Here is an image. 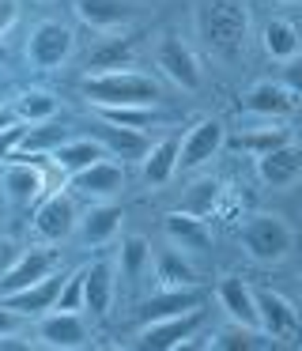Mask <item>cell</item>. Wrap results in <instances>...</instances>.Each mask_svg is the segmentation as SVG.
Wrapping results in <instances>:
<instances>
[{
  "instance_id": "6da1fadb",
  "label": "cell",
  "mask_w": 302,
  "mask_h": 351,
  "mask_svg": "<svg viewBox=\"0 0 302 351\" xmlns=\"http://www.w3.org/2000/svg\"><path fill=\"white\" fill-rule=\"evenodd\" d=\"M193 27L211 53L234 61L249 38V8L246 0H196Z\"/></svg>"
},
{
  "instance_id": "7a4b0ae2",
  "label": "cell",
  "mask_w": 302,
  "mask_h": 351,
  "mask_svg": "<svg viewBox=\"0 0 302 351\" xmlns=\"http://www.w3.org/2000/svg\"><path fill=\"white\" fill-rule=\"evenodd\" d=\"M80 91L87 95L91 106H151L163 99V87L148 72L128 69H106V72H87L80 80Z\"/></svg>"
},
{
  "instance_id": "3957f363",
  "label": "cell",
  "mask_w": 302,
  "mask_h": 351,
  "mask_svg": "<svg viewBox=\"0 0 302 351\" xmlns=\"http://www.w3.org/2000/svg\"><path fill=\"white\" fill-rule=\"evenodd\" d=\"M294 238H299L294 227L279 212H253L238 230L242 250L253 261H261V265H279V261H287L294 250Z\"/></svg>"
},
{
  "instance_id": "277c9868",
  "label": "cell",
  "mask_w": 302,
  "mask_h": 351,
  "mask_svg": "<svg viewBox=\"0 0 302 351\" xmlns=\"http://www.w3.org/2000/svg\"><path fill=\"white\" fill-rule=\"evenodd\" d=\"M23 53H27L30 69L57 72L60 64L76 53V34H72V27L60 23V19H38V23L30 27V34H27Z\"/></svg>"
},
{
  "instance_id": "5b68a950",
  "label": "cell",
  "mask_w": 302,
  "mask_h": 351,
  "mask_svg": "<svg viewBox=\"0 0 302 351\" xmlns=\"http://www.w3.org/2000/svg\"><path fill=\"white\" fill-rule=\"evenodd\" d=\"M155 69L163 72L166 80H170L178 91H200L204 87V69H200V57H196V49L189 46V42H181L178 34H163V38L155 42Z\"/></svg>"
},
{
  "instance_id": "8992f818",
  "label": "cell",
  "mask_w": 302,
  "mask_h": 351,
  "mask_svg": "<svg viewBox=\"0 0 302 351\" xmlns=\"http://www.w3.org/2000/svg\"><path fill=\"white\" fill-rule=\"evenodd\" d=\"M204 328V310H185V313H170V317H155L143 321L140 332H136V343L151 351H174V348H189V343L200 336Z\"/></svg>"
},
{
  "instance_id": "52a82bcc",
  "label": "cell",
  "mask_w": 302,
  "mask_h": 351,
  "mask_svg": "<svg viewBox=\"0 0 302 351\" xmlns=\"http://www.w3.org/2000/svg\"><path fill=\"white\" fill-rule=\"evenodd\" d=\"M34 340L38 348L76 351L91 343V325L83 317V310H49L42 317H34Z\"/></svg>"
},
{
  "instance_id": "ba28073f",
  "label": "cell",
  "mask_w": 302,
  "mask_h": 351,
  "mask_svg": "<svg viewBox=\"0 0 302 351\" xmlns=\"http://www.w3.org/2000/svg\"><path fill=\"white\" fill-rule=\"evenodd\" d=\"M76 193L68 189H57V193H45L42 200L34 204V230L38 238H45V242H65V238L76 234V227H80V204H76Z\"/></svg>"
},
{
  "instance_id": "9c48e42d",
  "label": "cell",
  "mask_w": 302,
  "mask_h": 351,
  "mask_svg": "<svg viewBox=\"0 0 302 351\" xmlns=\"http://www.w3.org/2000/svg\"><path fill=\"white\" fill-rule=\"evenodd\" d=\"M68 189H72L80 200H87V204L113 200V197H121V189H125V167L113 162V155H106V159L91 162L87 170H80V174L68 178Z\"/></svg>"
},
{
  "instance_id": "30bf717a",
  "label": "cell",
  "mask_w": 302,
  "mask_h": 351,
  "mask_svg": "<svg viewBox=\"0 0 302 351\" xmlns=\"http://www.w3.org/2000/svg\"><path fill=\"white\" fill-rule=\"evenodd\" d=\"M226 147V125L216 117H196L189 132L181 136V159L178 170H200Z\"/></svg>"
},
{
  "instance_id": "8fae6325",
  "label": "cell",
  "mask_w": 302,
  "mask_h": 351,
  "mask_svg": "<svg viewBox=\"0 0 302 351\" xmlns=\"http://www.w3.org/2000/svg\"><path fill=\"white\" fill-rule=\"evenodd\" d=\"M257 313H261V332L268 336L272 343L299 340L302 317H299V310H294V302L287 295L268 291V287H257Z\"/></svg>"
},
{
  "instance_id": "7c38bea8",
  "label": "cell",
  "mask_w": 302,
  "mask_h": 351,
  "mask_svg": "<svg viewBox=\"0 0 302 351\" xmlns=\"http://www.w3.org/2000/svg\"><path fill=\"white\" fill-rule=\"evenodd\" d=\"M60 261L53 250H45V245H34V250H23L19 261H15L12 268L4 272V280H0V298L8 295H19V291H27L30 283L45 280L49 272H57Z\"/></svg>"
},
{
  "instance_id": "4fadbf2b",
  "label": "cell",
  "mask_w": 302,
  "mask_h": 351,
  "mask_svg": "<svg viewBox=\"0 0 302 351\" xmlns=\"http://www.w3.org/2000/svg\"><path fill=\"white\" fill-rule=\"evenodd\" d=\"M117 261L98 257L91 265H83V306H87L95 317H106L113 310V298H117Z\"/></svg>"
},
{
  "instance_id": "5bb4252c",
  "label": "cell",
  "mask_w": 302,
  "mask_h": 351,
  "mask_svg": "<svg viewBox=\"0 0 302 351\" xmlns=\"http://www.w3.org/2000/svg\"><path fill=\"white\" fill-rule=\"evenodd\" d=\"M72 12L91 31H117L140 16L136 0H72Z\"/></svg>"
},
{
  "instance_id": "9a60e30c",
  "label": "cell",
  "mask_w": 302,
  "mask_h": 351,
  "mask_svg": "<svg viewBox=\"0 0 302 351\" xmlns=\"http://www.w3.org/2000/svg\"><path fill=\"white\" fill-rule=\"evenodd\" d=\"M121 227H125V212H121L113 200H102V204H91L87 212L80 215L76 238H80V245H87V250H98V245L113 242V238L121 234Z\"/></svg>"
},
{
  "instance_id": "2e32d148",
  "label": "cell",
  "mask_w": 302,
  "mask_h": 351,
  "mask_svg": "<svg viewBox=\"0 0 302 351\" xmlns=\"http://www.w3.org/2000/svg\"><path fill=\"white\" fill-rule=\"evenodd\" d=\"M238 110H246L249 117H287L294 110V95L279 80H257L242 91Z\"/></svg>"
},
{
  "instance_id": "e0dca14e",
  "label": "cell",
  "mask_w": 302,
  "mask_h": 351,
  "mask_svg": "<svg viewBox=\"0 0 302 351\" xmlns=\"http://www.w3.org/2000/svg\"><path fill=\"white\" fill-rule=\"evenodd\" d=\"M257 178H261L268 189H291L302 178V147L294 144V140L272 147L268 155L257 159Z\"/></svg>"
},
{
  "instance_id": "ac0fdd59",
  "label": "cell",
  "mask_w": 302,
  "mask_h": 351,
  "mask_svg": "<svg viewBox=\"0 0 302 351\" xmlns=\"http://www.w3.org/2000/svg\"><path fill=\"white\" fill-rule=\"evenodd\" d=\"M216 302H219V310L226 313V321L261 328V313H257V287H249L242 276H226V280H219Z\"/></svg>"
},
{
  "instance_id": "d6986e66",
  "label": "cell",
  "mask_w": 302,
  "mask_h": 351,
  "mask_svg": "<svg viewBox=\"0 0 302 351\" xmlns=\"http://www.w3.org/2000/svg\"><path fill=\"white\" fill-rule=\"evenodd\" d=\"M0 185H4V193L19 208H34L38 200L45 197V170L38 167V162L12 159L4 170H0Z\"/></svg>"
},
{
  "instance_id": "ffe728a7",
  "label": "cell",
  "mask_w": 302,
  "mask_h": 351,
  "mask_svg": "<svg viewBox=\"0 0 302 351\" xmlns=\"http://www.w3.org/2000/svg\"><path fill=\"white\" fill-rule=\"evenodd\" d=\"M106 144L98 136H68L65 144L57 147V152H49L45 155V162H49L53 170H57L60 178H72V174H80V170H87L91 162H98V159H106Z\"/></svg>"
},
{
  "instance_id": "44dd1931",
  "label": "cell",
  "mask_w": 302,
  "mask_h": 351,
  "mask_svg": "<svg viewBox=\"0 0 302 351\" xmlns=\"http://www.w3.org/2000/svg\"><path fill=\"white\" fill-rule=\"evenodd\" d=\"M163 234L170 245H178L181 253H189V257H196V253H208L211 245V230L208 223L200 219V215H189V212H166L163 215Z\"/></svg>"
},
{
  "instance_id": "7402d4cb",
  "label": "cell",
  "mask_w": 302,
  "mask_h": 351,
  "mask_svg": "<svg viewBox=\"0 0 302 351\" xmlns=\"http://www.w3.org/2000/svg\"><path fill=\"white\" fill-rule=\"evenodd\" d=\"M178 159H181V136H159L155 144H148L140 159V182L151 189H163L174 174H178Z\"/></svg>"
},
{
  "instance_id": "603a6c76",
  "label": "cell",
  "mask_w": 302,
  "mask_h": 351,
  "mask_svg": "<svg viewBox=\"0 0 302 351\" xmlns=\"http://www.w3.org/2000/svg\"><path fill=\"white\" fill-rule=\"evenodd\" d=\"M151 276H155V287H200V272H196L193 257L181 253L178 245H170V250H155Z\"/></svg>"
},
{
  "instance_id": "cb8c5ba5",
  "label": "cell",
  "mask_w": 302,
  "mask_h": 351,
  "mask_svg": "<svg viewBox=\"0 0 302 351\" xmlns=\"http://www.w3.org/2000/svg\"><path fill=\"white\" fill-rule=\"evenodd\" d=\"M287 140H294V136H291V125L283 117H261V125H249V129H242L234 136V147L253 155V159H261V155H268L272 147L287 144Z\"/></svg>"
},
{
  "instance_id": "d4e9b609",
  "label": "cell",
  "mask_w": 302,
  "mask_h": 351,
  "mask_svg": "<svg viewBox=\"0 0 302 351\" xmlns=\"http://www.w3.org/2000/svg\"><path fill=\"white\" fill-rule=\"evenodd\" d=\"M204 302L200 287H155V295L140 302V317L155 321V317H170V313H185L196 310Z\"/></svg>"
},
{
  "instance_id": "484cf974",
  "label": "cell",
  "mask_w": 302,
  "mask_h": 351,
  "mask_svg": "<svg viewBox=\"0 0 302 351\" xmlns=\"http://www.w3.org/2000/svg\"><path fill=\"white\" fill-rule=\"evenodd\" d=\"M60 287H65V276H60V272H49L45 280L30 283L27 291H19V295H8V298H0V302H8V306H15V310H23L27 317H42V313H49L53 306H57Z\"/></svg>"
},
{
  "instance_id": "4316f807",
  "label": "cell",
  "mask_w": 302,
  "mask_h": 351,
  "mask_svg": "<svg viewBox=\"0 0 302 351\" xmlns=\"http://www.w3.org/2000/svg\"><path fill=\"white\" fill-rule=\"evenodd\" d=\"M72 136V132L65 129V125L57 121H38V125H27V132H23L19 147H15V159H45L49 152H57L65 140Z\"/></svg>"
},
{
  "instance_id": "83f0119b",
  "label": "cell",
  "mask_w": 302,
  "mask_h": 351,
  "mask_svg": "<svg viewBox=\"0 0 302 351\" xmlns=\"http://www.w3.org/2000/svg\"><path fill=\"white\" fill-rule=\"evenodd\" d=\"M268 336L261 332V328H249V325H238V321H226L223 328H216V332L204 340V348L211 351H257V348H268Z\"/></svg>"
},
{
  "instance_id": "f1b7e54d",
  "label": "cell",
  "mask_w": 302,
  "mask_h": 351,
  "mask_svg": "<svg viewBox=\"0 0 302 351\" xmlns=\"http://www.w3.org/2000/svg\"><path fill=\"white\" fill-rule=\"evenodd\" d=\"M151 261H155V250L143 234H125L121 238V253H117V272L125 276L128 283H140L143 276L151 272Z\"/></svg>"
},
{
  "instance_id": "f546056e",
  "label": "cell",
  "mask_w": 302,
  "mask_h": 351,
  "mask_svg": "<svg viewBox=\"0 0 302 351\" xmlns=\"http://www.w3.org/2000/svg\"><path fill=\"white\" fill-rule=\"evenodd\" d=\"M261 46H264V53H268L272 61H287V57H294L299 46H302L299 27H294L291 19H283V16H272L268 23L261 27Z\"/></svg>"
},
{
  "instance_id": "4dcf8cb0",
  "label": "cell",
  "mask_w": 302,
  "mask_h": 351,
  "mask_svg": "<svg viewBox=\"0 0 302 351\" xmlns=\"http://www.w3.org/2000/svg\"><path fill=\"white\" fill-rule=\"evenodd\" d=\"M136 57V38L132 34H113V38H102L87 57V69L91 72H106V69H128Z\"/></svg>"
},
{
  "instance_id": "1f68e13d",
  "label": "cell",
  "mask_w": 302,
  "mask_h": 351,
  "mask_svg": "<svg viewBox=\"0 0 302 351\" xmlns=\"http://www.w3.org/2000/svg\"><path fill=\"white\" fill-rule=\"evenodd\" d=\"M98 140L106 144V152L113 155V159H143V152H148V136L136 129H121V125H110V121H98Z\"/></svg>"
},
{
  "instance_id": "d6a6232c",
  "label": "cell",
  "mask_w": 302,
  "mask_h": 351,
  "mask_svg": "<svg viewBox=\"0 0 302 351\" xmlns=\"http://www.w3.org/2000/svg\"><path fill=\"white\" fill-rule=\"evenodd\" d=\"M12 106H15V114H19V121L38 125V121H53L57 110H60V102H57V95H53L49 87H27V91H19L12 99Z\"/></svg>"
},
{
  "instance_id": "836d02e7",
  "label": "cell",
  "mask_w": 302,
  "mask_h": 351,
  "mask_svg": "<svg viewBox=\"0 0 302 351\" xmlns=\"http://www.w3.org/2000/svg\"><path fill=\"white\" fill-rule=\"evenodd\" d=\"M223 193H226V185L219 182V178H200V182H193L185 189V197H181L178 208H181V212H189V215L208 219V215L223 204Z\"/></svg>"
},
{
  "instance_id": "e575fe53",
  "label": "cell",
  "mask_w": 302,
  "mask_h": 351,
  "mask_svg": "<svg viewBox=\"0 0 302 351\" xmlns=\"http://www.w3.org/2000/svg\"><path fill=\"white\" fill-rule=\"evenodd\" d=\"M91 110H95L98 121L121 125V129H136V132H148L159 121V102H151V106H91Z\"/></svg>"
},
{
  "instance_id": "d590c367",
  "label": "cell",
  "mask_w": 302,
  "mask_h": 351,
  "mask_svg": "<svg viewBox=\"0 0 302 351\" xmlns=\"http://www.w3.org/2000/svg\"><path fill=\"white\" fill-rule=\"evenodd\" d=\"M53 310H87L83 306V265L65 276V287H60V298Z\"/></svg>"
},
{
  "instance_id": "8d00e7d4",
  "label": "cell",
  "mask_w": 302,
  "mask_h": 351,
  "mask_svg": "<svg viewBox=\"0 0 302 351\" xmlns=\"http://www.w3.org/2000/svg\"><path fill=\"white\" fill-rule=\"evenodd\" d=\"M279 84H283L294 99H302V49L294 57H287V61H279Z\"/></svg>"
},
{
  "instance_id": "74e56055",
  "label": "cell",
  "mask_w": 302,
  "mask_h": 351,
  "mask_svg": "<svg viewBox=\"0 0 302 351\" xmlns=\"http://www.w3.org/2000/svg\"><path fill=\"white\" fill-rule=\"evenodd\" d=\"M27 321H30V317H27L23 310L0 302V340H4V336H23V332H27Z\"/></svg>"
},
{
  "instance_id": "f35d334b",
  "label": "cell",
  "mask_w": 302,
  "mask_h": 351,
  "mask_svg": "<svg viewBox=\"0 0 302 351\" xmlns=\"http://www.w3.org/2000/svg\"><path fill=\"white\" fill-rule=\"evenodd\" d=\"M23 132H27V121H19V125L0 132V159H15V147H19Z\"/></svg>"
},
{
  "instance_id": "ab89813d",
  "label": "cell",
  "mask_w": 302,
  "mask_h": 351,
  "mask_svg": "<svg viewBox=\"0 0 302 351\" xmlns=\"http://www.w3.org/2000/svg\"><path fill=\"white\" fill-rule=\"evenodd\" d=\"M23 16V4L19 0H0V34H8Z\"/></svg>"
},
{
  "instance_id": "60d3db41",
  "label": "cell",
  "mask_w": 302,
  "mask_h": 351,
  "mask_svg": "<svg viewBox=\"0 0 302 351\" xmlns=\"http://www.w3.org/2000/svg\"><path fill=\"white\" fill-rule=\"evenodd\" d=\"M19 253L23 250L12 242V238H0V280H4V272L15 265V261H19Z\"/></svg>"
},
{
  "instance_id": "b9f144b4",
  "label": "cell",
  "mask_w": 302,
  "mask_h": 351,
  "mask_svg": "<svg viewBox=\"0 0 302 351\" xmlns=\"http://www.w3.org/2000/svg\"><path fill=\"white\" fill-rule=\"evenodd\" d=\"M12 125H19V114H15V106L8 102V106H0V132L12 129Z\"/></svg>"
},
{
  "instance_id": "7bdbcfd3",
  "label": "cell",
  "mask_w": 302,
  "mask_h": 351,
  "mask_svg": "<svg viewBox=\"0 0 302 351\" xmlns=\"http://www.w3.org/2000/svg\"><path fill=\"white\" fill-rule=\"evenodd\" d=\"M8 91H12V87H8V80H0V106H8Z\"/></svg>"
},
{
  "instance_id": "ee69618b",
  "label": "cell",
  "mask_w": 302,
  "mask_h": 351,
  "mask_svg": "<svg viewBox=\"0 0 302 351\" xmlns=\"http://www.w3.org/2000/svg\"><path fill=\"white\" fill-rule=\"evenodd\" d=\"M0 64H8V42H4V34H0Z\"/></svg>"
},
{
  "instance_id": "f6af8a7d",
  "label": "cell",
  "mask_w": 302,
  "mask_h": 351,
  "mask_svg": "<svg viewBox=\"0 0 302 351\" xmlns=\"http://www.w3.org/2000/svg\"><path fill=\"white\" fill-rule=\"evenodd\" d=\"M299 295H302V276H299Z\"/></svg>"
},
{
  "instance_id": "bcb514c9",
  "label": "cell",
  "mask_w": 302,
  "mask_h": 351,
  "mask_svg": "<svg viewBox=\"0 0 302 351\" xmlns=\"http://www.w3.org/2000/svg\"><path fill=\"white\" fill-rule=\"evenodd\" d=\"M279 4H294V0H279Z\"/></svg>"
}]
</instances>
